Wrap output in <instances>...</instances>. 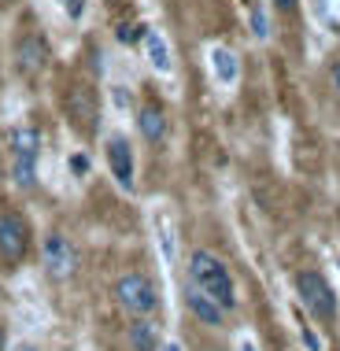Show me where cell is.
Instances as JSON below:
<instances>
[{
    "mask_svg": "<svg viewBox=\"0 0 340 351\" xmlns=\"http://www.w3.org/2000/svg\"><path fill=\"white\" fill-rule=\"evenodd\" d=\"M189 281H193L196 289H204L211 300H219L226 311L237 307V281H233L230 267H226L215 252L196 248L193 255H189Z\"/></svg>",
    "mask_w": 340,
    "mask_h": 351,
    "instance_id": "6da1fadb",
    "label": "cell"
},
{
    "mask_svg": "<svg viewBox=\"0 0 340 351\" xmlns=\"http://www.w3.org/2000/svg\"><path fill=\"white\" fill-rule=\"evenodd\" d=\"M115 303L130 318H152L159 311V289L145 274H122L115 281Z\"/></svg>",
    "mask_w": 340,
    "mask_h": 351,
    "instance_id": "7a4b0ae2",
    "label": "cell"
},
{
    "mask_svg": "<svg viewBox=\"0 0 340 351\" xmlns=\"http://www.w3.org/2000/svg\"><path fill=\"white\" fill-rule=\"evenodd\" d=\"M37 156H41V137L34 126L12 130V182L19 189H37Z\"/></svg>",
    "mask_w": 340,
    "mask_h": 351,
    "instance_id": "3957f363",
    "label": "cell"
},
{
    "mask_svg": "<svg viewBox=\"0 0 340 351\" xmlns=\"http://www.w3.org/2000/svg\"><path fill=\"white\" fill-rule=\"evenodd\" d=\"M296 292H300V303H304L315 318H322V322H333L337 318V311H340L337 292H333V285H329L318 270L296 274Z\"/></svg>",
    "mask_w": 340,
    "mask_h": 351,
    "instance_id": "277c9868",
    "label": "cell"
},
{
    "mask_svg": "<svg viewBox=\"0 0 340 351\" xmlns=\"http://www.w3.org/2000/svg\"><path fill=\"white\" fill-rule=\"evenodd\" d=\"M30 252V222L12 207H0V263L15 267Z\"/></svg>",
    "mask_w": 340,
    "mask_h": 351,
    "instance_id": "5b68a950",
    "label": "cell"
},
{
    "mask_svg": "<svg viewBox=\"0 0 340 351\" xmlns=\"http://www.w3.org/2000/svg\"><path fill=\"white\" fill-rule=\"evenodd\" d=\"M104 156H108V170L119 182V189L134 193V148H130V141L126 137H108Z\"/></svg>",
    "mask_w": 340,
    "mask_h": 351,
    "instance_id": "8992f818",
    "label": "cell"
},
{
    "mask_svg": "<svg viewBox=\"0 0 340 351\" xmlns=\"http://www.w3.org/2000/svg\"><path fill=\"white\" fill-rule=\"evenodd\" d=\"M41 267L52 274V278H67L74 270V248L63 233H49L41 241Z\"/></svg>",
    "mask_w": 340,
    "mask_h": 351,
    "instance_id": "52a82bcc",
    "label": "cell"
},
{
    "mask_svg": "<svg viewBox=\"0 0 340 351\" xmlns=\"http://www.w3.org/2000/svg\"><path fill=\"white\" fill-rule=\"evenodd\" d=\"M15 60H19V71L23 74H41L49 67V45H45V37L37 30H26L15 41Z\"/></svg>",
    "mask_w": 340,
    "mask_h": 351,
    "instance_id": "ba28073f",
    "label": "cell"
},
{
    "mask_svg": "<svg viewBox=\"0 0 340 351\" xmlns=\"http://www.w3.org/2000/svg\"><path fill=\"white\" fill-rule=\"evenodd\" d=\"M185 307H189V315H193L200 326H211V329H219L222 322H226V307L219 300H211L204 289H196L193 281H189V289H185Z\"/></svg>",
    "mask_w": 340,
    "mask_h": 351,
    "instance_id": "9c48e42d",
    "label": "cell"
},
{
    "mask_svg": "<svg viewBox=\"0 0 340 351\" xmlns=\"http://www.w3.org/2000/svg\"><path fill=\"white\" fill-rule=\"evenodd\" d=\"M126 344L130 351H159V326L152 318H134L126 326Z\"/></svg>",
    "mask_w": 340,
    "mask_h": 351,
    "instance_id": "30bf717a",
    "label": "cell"
},
{
    "mask_svg": "<svg viewBox=\"0 0 340 351\" xmlns=\"http://www.w3.org/2000/svg\"><path fill=\"white\" fill-rule=\"evenodd\" d=\"M207 60H211L215 82H219V85H237V78H241V63H237V56H233L230 49L215 45V49L207 52Z\"/></svg>",
    "mask_w": 340,
    "mask_h": 351,
    "instance_id": "8fae6325",
    "label": "cell"
},
{
    "mask_svg": "<svg viewBox=\"0 0 340 351\" xmlns=\"http://www.w3.org/2000/svg\"><path fill=\"white\" fill-rule=\"evenodd\" d=\"M137 130H141L145 141L159 145V141L167 137V115L156 108V104H148V108H141V115H137Z\"/></svg>",
    "mask_w": 340,
    "mask_h": 351,
    "instance_id": "7c38bea8",
    "label": "cell"
},
{
    "mask_svg": "<svg viewBox=\"0 0 340 351\" xmlns=\"http://www.w3.org/2000/svg\"><path fill=\"white\" fill-rule=\"evenodd\" d=\"M141 41H145L148 63H152V67H156L159 74H170V67H174V63H170V49H167L163 37H159L156 30H145V37H141Z\"/></svg>",
    "mask_w": 340,
    "mask_h": 351,
    "instance_id": "4fadbf2b",
    "label": "cell"
},
{
    "mask_svg": "<svg viewBox=\"0 0 340 351\" xmlns=\"http://www.w3.org/2000/svg\"><path fill=\"white\" fill-rule=\"evenodd\" d=\"M71 115H74V122H78V126H85V130L97 126V104H93V97H89L85 89H74V93H71Z\"/></svg>",
    "mask_w": 340,
    "mask_h": 351,
    "instance_id": "5bb4252c",
    "label": "cell"
},
{
    "mask_svg": "<svg viewBox=\"0 0 340 351\" xmlns=\"http://www.w3.org/2000/svg\"><path fill=\"white\" fill-rule=\"evenodd\" d=\"M300 340H304V348L307 351H322L326 344H322V337L315 333V326H300Z\"/></svg>",
    "mask_w": 340,
    "mask_h": 351,
    "instance_id": "9a60e30c",
    "label": "cell"
},
{
    "mask_svg": "<svg viewBox=\"0 0 340 351\" xmlns=\"http://www.w3.org/2000/svg\"><path fill=\"white\" fill-rule=\"evenodd\" d=\"M252 26H255V37H259V41H267V15L259 12V8H252Z\"/></svg>",
    "mask_w": 340,
    "mask_h": 351,
    "instance_id": "2e32d148",
    "label": "cell"
},
{
    "mask_svg": "<svg viewBox=\"0 0 340 351\" xmlns=\"http://www.w3.org/2000/svg\"><path fill=\"white\" fill-rule=\"evenodd\" d=\"M71 170H74L78 178H82V174H89V159H85L82 152H78V156H71Z\"/></svg>",
    "mask_w": 340,
    "mask_h": 351,
    "instance_id": "e0dca14e",
    "label": "cell"
},
{
    "mask_svg": "<svg viewBox=\"0 0 340 351\" xmlns=\"http://www.w3.org/2000/svg\"><path fill=\"white\" fill-rule=\"evenodd\" d=\"M60 4L67 8V15H71V19H82V12H85V4H82V0H60Z\"/></svg>",
    "mask_w": 340,
    "mask_h": 351,
    "instance_id": "ac0fdd59",
    "label": "cell"
},
{
    "mask_svg": "<svg viewBox=\"0 0 340 351\" xmlns=\"http://www.w3.org/2000/svg\"><path fill=\"white\" fill-rule=\"evenodd\" d=\"M274 8H281V12H292V8H296V0H274Z\"/></svg>",
    "mask_w": 340,
    "mask_h": 351,
    "instance_id": "d6986e66",
    "label": "cell"
},
{
    "mask_svg": "<svg viewBox=\"0 0 340 351\" xmlns=\"http://www.w3.org/2000/svg\"><path fill=\"white\" fill-rule=\"evenodd\" d=\"M329 78H333V85H337V89H340V63H337V67H333V74H329Z\"/></svg>",
    "mask_w": 340,
    "mask_h": 351,
    "instance_id": "ffe728a7",
    "label": "cell"
},
{
    "mask_svg": "<svg viewBox=\"0 0 340 351\" xmlns=\"http://www.w3.org/2000/svg\"><path fill=\"white\" fill-rule=\"evenodd\" d=\"M237 351H255V344H252V340H241V348Z\"/></svg>",
    "mask_w": 340,
    "mask_h": 351,
    "instance_id": "44dd1931",
    "label": "cell"
},
{
    "mask_svg": "<svg viewBox=\"0 0 340 351\" xmlns=\"http://www.w3.org/2000/svg\"><path fill=\"white\" fill-rule=\"evenodd\" d=\"M15 351H37V348H34V344H19Z\"/></svg>",
    "mask_w": 340,
    "mask_h": 351,
    "instance_id": "7402d4cb",
    "label": "cell"
},
{
    "mask_svg": "<svg viewBox=\"0 0 340 351\" xmlns=\"http://www.w3.org/2000/svg\"><path fill=\"white\" fill-rule=\"evenodd\" d=\"M163 351H182V348H178V344H167V348H163Z\"/></svg>",
    "mask_w": 340,
    "mask_h": 351,
    "instance_id": "603a6c76",
    "label": "cell"
},
{
    "mask_svg": "<svg viewBox=\"0 0 340 351\" xmlns=\"http://www.w3.org/2000/svg\"><path fill=\"white\" fill-rule=\"evenodd\" d=\"M337 267H340V259H337Z\"/></svg>",
    "mask_w": 340,
    "mask_h": 351,
    "instance_id": "cb8c5ba5",
    "label": "cell"
}]
</instances>
